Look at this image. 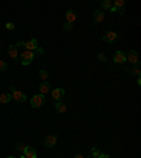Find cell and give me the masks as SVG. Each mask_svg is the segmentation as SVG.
<instances>
[{
	"label": "cell",
	"instance_id": "cell-20",
	"mask_svg": "<svg viewBox=\"0 0 141 158\" xmlns=\"http://www.w3.org/2000/svg\"><path fill=\"white\" fill-rule=\"evenodd\" d=\"M40 78L44 81H48V71H45V69H41L40 71Z\"/></svg>",
	"mask_w": 141,
	"mask_h": 158
},
{
	"label": "cell",
	"instance_id": "cell-11",
	"mask_svg": "<svg viewBox=\"0 0 141 158\" xmlns=\"http://www.w3.org/2000/svg\"><path fill=\"white\" fill-rule=\"evenodd\" d=\"M93 18H95V23L99 24V23H103V21H105L106 16L102 10H95V13H93Z\"/></svg>",
	"mask_w": 141,
	"mask_h": 158
},
{
	"label": "cell",
	"instance_id": "cell-26",
	"mask_svg": "<svg viewBox=\"0 0 141 158\" xmlns=\"http://www.w3.org/2000/svg\"><path fill=\"white\" fill-rule=\"evenodd\" d=\"M97 59H99V61H102V62H105L106 59H107V58H106V55L105 54H97Z\"/></svg>",
	"mask_w": 141,
	"mask_h": 158
},
{
	"label": "cell",
	"instance_id": "cell-29",
	"mask_svg": "<svg viewBox=\"0 0 141 158\" xmlns=\"http://www.w3.org/2000/svg\"><path fill=\"white\" fill-rule=\"evenodd\" d=\"M20 158H25V157H24V155H20Z\"/></svg>",
	"mask_w": 141,
	"mask_h": 158
},
{
	"label": "cell",
	"instance_id": "cell-31",
	"mask_svg": "<svg viewBox=\"0 0 141 158\" xmlns=\"http://www.w3.org/2000/svg\"><path fill=\"white\" fill-rule=\"evenodd\" d=\"M89 158H93V157H89Z\"/></svg>",
	"mask_w": 141,
	"mask_h": 158
},
{
	"label": "cell",
	"instance_id": "cell-1",
	"mask_svg": "<svg viewBox=\"0 0 141 158\" xmlns=\"http://www.w3.org/2000/svg\"><path fill=\"white\" fill-rule=\"evenodd\" d=\"M17 48H23V49H27V51H37L38 48V41L35 38H32L30 41H18L16 44Z\"/></svg>",
	"mask_w": 141,
	"mask_h": 158
},
{
	"label": "cell",
	"instance_id": "cell-12",
	"mask_svg": "<svg viewBox=\"0 0 141 158\" xmlns=\"http://www.w3.org/2000/svg\"><path fill=\"white\" fill-rule=\"evenodd\" d=\"M8 55L14 59V61H17L18 59V48L16 47V44H12L8 45Z\"/></svg>",
	"mask_w": 141,
	"mask_h": 158
},
{
	"label": "cell",
	"instance_id": "cell-30",
	"mask_svg": "<svg viewBox=\"0 0 141 158\" xmlns=\"http://www.w3.org/2000/svg\"><path fill=\"white\" fill-rule=\"evenodd\" d=\"M7 158H16V157H7Z\"/></svg>",
	"mask_w": 141,
	"mask_h": 158
},
{
	"label": "cell",
	"instance_id": "cell-15",
	"mask_svg": "<svg viewBox=\"0 0 141 158\" xmlns=\"http://www.w3.org/2000/svg\"><path fill=\"white\" fill-rule=\"evenodd\" d=\"M13 97H12V93H10V92H6V93H2L0 95V103H2V105H6V103H8V102L12 100Z\"/></svg>",
	"mask_w": 141,
	"mask_h": 158
},
{
	"label": "cell",
	"instance_id": "cell-6",
	"mask_svg": "<svg viewBox=\"0 0 141 158\" xmlns=\"http://www.w3.org/2000/svg\"><path fill=\"white\" fill-rule=\"evenodd\" d=\"M76 21V13L75 10H68L66 14H65V24H69V25H73V23Z\"/></svg>",
	"mask_w": 141,
	"mask_h": 158
},
{
	"label": "cell",
	"instance_id": "cell-5",
	"mask_svg": "<svg viewBox=\"0 0 141 158\" xmlns=\"http://www.w3.org/2000/svg\"><path fill=\"white\" fill-rule=\"evenodd\" d=\"M126 57H127V61H129L131 65H140L138 54H137V51H136V49H131V51H129V54H126Z\"/></svg>",
	"mask_w": 141,
	"mask_h": 158
},
{
	"label": "cell",
	"instance_id": "cell-2",
	"mask_svg": "<svg viewBox=\"0 0 141 158\" xmlns=\"http://www.w3.org/2000/svg\"><path fill=\"white\" fill-rule=\"evenodd\" d=\"M34 58H35V52H34V51H27V49H24V51L20 54V61L23 65L31 64Z\"/></svg>",
	"mask_w": 141,
	"mask_h": 158
},
{
	"label": "cell",
	"instance_id": "cell-13",
	"mask_svg": "<svg viewBox=\"0 0 141 158\" xmlns=\"http://www.w3.org/2000/svg\"><path fill=\"white\" fill-rule=\"evenodd\" d=\"M49 90H51V82H49V81L41 82V85H40V92H41V95L48 93Z\"/></svg>",
	"mask_w": 141,
	"mask_h": 158
},
{
	"label": "cell",
	"instance_id": "cell-14",
	"mask_svg": "<svg viewBox=\"0 0 141 158\" xmlns=\"http://www.w3.org/2000/svg\"><path fill=\"white\" fill-rule=\"evenodd\" d=\"M23 155H24L25 158H37V151L34 150L32 147H27Z\"/></svg>",
	"mask_w": 141,
	"mask_h": 158
},
{
	"label": "cell",
	"instance_id": "cell-25",
	"mask_svg": "<svg viewBox=\"0 0 141 158\" xmlns=\"http://www.w3.org/2000/svg\"><path fill=\"white\" fill-rule=\"evenodd\" d=\"M4 27H6V30H14L16 29V24H14V23H6Z\"/></svg>",
	"mask_w": 141,
	"mask_h": 158
},
{
	"label": "cell",
	"instance_id": "cell-22",
	"mask_svg": "<svg viewBox=\"0 0 141 158\" xmlns=\"http://www.w3.org/2000/svg\"><path fill=\"white\" fill-rule=\"evenodd\" d=\"M113 6H114V7H117V8H123V6H124V0H116Z\"/></svg>",
	"mask_w": 141,
	"mask_h": 158
},
{
	"label": "cell",
	"instance_id": "cell-21",
	"mask_svg": "<svg viewBox=\"0 0 141 158\" xmlns=\"http://www.w3.org/2000/svg\"><path fill=\"white\" fill-rule=\"evenodd\" d=\"M100 154H102L100 150L96 148V147H93V148H92V157L93 158H99V155H100Z\"/></svg>",
	"mask_w": 141,
	"mask_h": 158
},
{
	"label": "cell",
	"instance_id": "cell-17",
	"mask_svg": "<svg viewBox=\"0 0 141 158\" xmlns=\"http://www.w3.org/2000/svg\"><path fill=\"white\" fill-rule=\"evenodd\" d=\"M100 7H102V10H110L113 7V2L112 0H103L100 3Z\"/></svg>",
	"mask_w": 141,
	"mask_h": 158
},
{
	"label": "cell",
	"instance_id": "cell-28",
	"mask_svg": "<svg viewBox=\"0 0 141 158\" xmlns=\"http://www.w3.org/2000/svg\"><path fill=\"white\" fill-rule=\"evenodd\" d=\"M73 158H85V157H83V155H82V154H76V155H75V157H73Z\"/></svg>",
	"mask_w": 141,
	"mask_h": 158
},
{
	"label": "cell",
	"instance_id": "cell-10",
	"mask_svg": "<svg viewBox=\"0 0 141 158\" xmlns=\"http://www.w3.org/2000/svg\"><path fill=\"white\" fill-rule=\"evenodd\" d=\"M56 141H58V137L56 136H47L44 138V146L51 148V147H54L56 144Z\"/></svg>",
	"mask_w": 141,
	"mask_h": 158
},
{
	"label": "cell",
	"instance_id": "cell-16",
	"mask_svg": "<svg viewBox=\"0 0 141 158\" xmlns=\"http://www.w3.org/2000/svg\"><path fill=\"white\" fill-rule=\"evenodd\" d=\"M126 68V66H124ZM126 71L127 72H130V73H133V75H136V76H140L141 75V71H140V65H134V68L131 66V68H126Z\"/></svg>",
	"mask_w": 141,
	"mask_h": 158
},
{
	"label": "cell",
	"instance_id": "cell-27",
	"mask_svg": "<svg viewBox=\"0 0 141 158\" xmlns=\"http://www.w3.org/2000/svg\"><path fill=\"white\" fill-rule=\"evenodd\" d=\"M99 158H110V155L109 154H100L99 155Z\"/></svg>",
	"mask_w": 141,
	"mask_h": 158
},
{
	"label": "cell",
	"instance_id": "cell-8",
	"mask_svg": "<svg viewBox=\"0 0 141 158\" xmlns=\"http://www.w3.org/2000/svg\"><path fill=\"white\" fill-rule=\"evenodd\" d=\"M64 95H65V89H62V88H55V89L51 92V96H52V99H54V100H56V102L62 100Z\"/></svg>",
	"mask_w": 141,
	"mask_h": 158
},
{
	"label": "cell",
	"instance_id": "cell-18",
	"mask_svg": "<svg viewBox=\"0 0 141 158\" xmlns=\"http://www.w3.org/2000/svg\"><path fill=\"white\" fill-rule=\"evenodd\" d=\"M55 109L59 112V113H66V106L62 103V102H56L55 103Z\"/></svg>",
	"mask_w": 141,
	"mask_h": 158
},
{
	"label": "cell",
	"instance_id": "cell-9",
	"mask_svg": "<svg viewBox=\"0 0 141 158\" xmlns=\"http://www.w3.org/2000/svg\"><path fill=\"white\" fill-rule=\"evenodd\" d=\"M117 35H119V34H117L116 31H109L106 35L102 37V41H105V42H109L110 44V42H114V41L117 40Z\"/></svg>",
	"mask_w": 141,
	"mask_h": 158
},
{
	"label": "cell",
	"instance_id": "cell-3",
	"mask_svg": "<svg viewBox=\"0 0 141 158\" xmlns=\"http://www.w3.org/2000/svg\"><path fill=\"white\" fill-rule=\"evenodd\" d=\"M10 93H12V97L14 99L16 102H18V103H23V102H25L27 100V96H25L24 93H21L20 90H17L14 86H10Z\"/></svg>",
	"mask_w": 141,
	"mask_h": 158
},
{
	"label": "cell",
	"instance_id": "cell-19",
	"mask_svg": "<svg viewBox=\"0 0 141 158\" xmlns=\"http://www.w3.org/2000/svg\"><path fill=\"white\" fill-rule=\"evenodd\" d=\"M25 148H27V146H24V144H21V143H17V144H16V150L18 151V153H21V154H24Z\"/></svg>",
	"mask_w": 141,
	"mask_h": 158
},
{
	"label": "cell",
	"instance_id": "cell-4",
	"mask_svg": "<svg viewBox=\"0 0 141 158\" xmlns=\"http://www.w3.org/2000/svg\"><path fill=\"white\" fill-rule=\"evenodd\" d=\"M45 102V96L44 95H34V96L31 97V107H34V109H38V107H41V106L44 105Z\"/></svg>",
	"mask_w": 141,
	"mask_h": 158
},
{
	"label": "cell",
	"instance_id": "cell-7",
	"mask_svg": "<svg viewBox=\"0 0 141 158\" xmlns=\"http://www.w3.org/2000/svg\"><path fill=\"white\" fill-rule=\"evenodd\" d=\"M113 61L116 62V64H124L126 61H127V57H126V52H123V51H116L114 52V57H113Z\"/></svg>",
	"mask_w": 141,
	"mask_h": 158
},
{
	"label": "cell",
	"instance_id": "cell-23",
	"mask_svg": "<svg viewBox=\"0 0 141 158\" xmlns=\"http://www.w3.org/2000/svg\"><path fill=\"white\" fill-rule=\"evenodd\" d=\"M7 69V62L3 61V59H0V72H4Z\"/></svg>",
	"mask_w": 141,
	"mask_h": 158
},
{
	"label": "cell",
	"instance_id": "cell-24",
	"mask_svg": "<svg viewBox=\"0 0 141 158\" xmlns=\"http://www.w3.org/2000/svg\"><path fill=\"white\" fill-rule=\"evenodd\" d=\"M110 12H112V13H120V14H123V13H124V8H117V7H114V6H113V7L110 8Z\"/></svg>",
	"mask_w": 141,
	"mask_h": 158
}]
</instances>
